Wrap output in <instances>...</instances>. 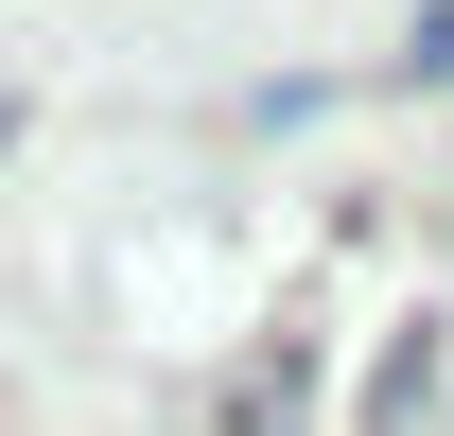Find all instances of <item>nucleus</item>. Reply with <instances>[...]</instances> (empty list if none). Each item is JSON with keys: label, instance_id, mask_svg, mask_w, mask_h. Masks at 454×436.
<instances>
[{"label": "nucleus", "instance_id": "f03ea898", "mask_svg": "<svg viewBox=\"0 0 454 436\" xmlns=\"http://www.w3.org/2000/svg\"><path fill=\"white\" fill-rule=\"evenodd\" d=\"M0 140H18V105H0Z\"/></svg>", "mask_w": 454, "mask_h": 436}, {"label": "nucleus", "instance_id": "f257e3e1", "mask_svg": "<svg viewBox=\"0 0 454 436\" xmlns=\"http://www.w3.org/2000/svg\"><path fill=\"white\" fill-rule=\"evenodd\" d=\"M402 53H419V70L454 88V0H419V35H402Z\"/></svg>", "mask_w": 454, "mask_h": 436}]
</instances>
